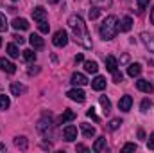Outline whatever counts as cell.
I'll return each mask as SVG.
<instances>
[{
  "label": "cell",
  "mask_w": 154,
  "mask_h": 153,
  "mask_svg": "<svg viewBox=\"0 0 154 153\" xmlns=\"http://www.w3.org/2000/svg\"><path fill=\"white\" fill-rule=\"evenodd\" d=\"M68 25L74 33V41L79 43L81 47H84V49H91V34H90L84 20L79 15H72L68 18Z\"/></svg>",
  "instance_id": "6da1fadb"
},
{
  "label": "cell",
  "mask_w": 154,
  "mask_h": 153,
  "mask_svg": "<svg viewBox=\"0 0 154 153\" xmlns=\"http://www.w3.org/2000/svg\"><path fill=\"white\" fill-rule=\"evenodd\" d=\"M99 33H100V38L102 40H113L115 38L116 34H118V20H116V16L109 15V16L100 24Z\"/></svg>",
  "instance_id": "7a4b0ae2"
},
{
  "label": "cell",
  "mask_w": 154,
  "mask_h": 153,
  "mask_svg": "<svg viewBox=\"0 0 154 153\" xmlns=\"http://www.w3.org/2000/svg\"><path fill=\"white\" fill-rule=\"evenodd\" d=\"M52 43H54L56 47H65V45L68 43V33H66L65 29L56 31V34H54V38H52Z\"/></svg>",
  "instance_id": "3957f363"
},
{
  "label": "cell",
  "mask_w": 154,
  "mask_h": 153,
  "mask_svg": "<svg viewBox=\"0 0 154 153\" xmlns=\"http://www.w3.org/2000/svg\"><path fill=\"white\" fill-rule=\"evenodd\" d=\"M63 137H65V141H68V142L75 141L77 139V128L74 126V124L65 126V128H63Z\"/></svg>",
  "instance_id": "277c9868"
},
{
  "label": "cell",
  "mask_w": 154,
  "mask_h": 153,
  "mask_svg": "<svg viewBox=\"0 0 154 153\" xmlns=\"http://www.w3.org/2000/svg\"><path fill=\"white\" fill-rule=\"evenodd\" d=\"M72 101H77V103H84V99H86V94L81 90V88H72V90H68V94H66Z\"/></svg>",
  "instance_id": "5b68a950"
},
{
  "label": "cell",
  "mask_w": 154,
  "mask_h": 153,
  "mask_svg": "<svg viewBox=\"0 0 154 153\" xmlns=\"http://www.w3.org/2000/svg\"><path fill=\"white\" fill-rule=\"evenodd\" d=\"M131 106H133V97H131V96H122L120 101H118V108H120L122 112H129Z\"/></svg>",
  "instance_id": "8992f818"
},
{
  "label": "cell",
  "mask_w": 154,
  "mask_h": 153,
  "mask_svg": "<svg viewBox=\"0 0 154 153\" xmlns=\"http://www.w3.org/2000/svg\"><path fill=\"white\" fill-rule=\"evenodd\" d=\"M0 70H4V72H7V74H14V72H16V65L11 63V61L5 60V58H0Z\"/></svg>",
  "instance_id": "52a82bcc"
},
{
  "label": "cell",
  "mask_w": 154,
  "mask_h": 153,
  "mask_svg": "<svg viewBox=\"0 0 154 153\" xmlns=\"http://www.w3.org/2000/svg\"><path fill=\"white\" fill-rule=\"evenodd\" d=\"M136 88H138L140 92H145V94H151L154 90L152 83L147 81V79H138V81H136Z\"/></svg>",
  "instance_id": "ba28073f"
},
{
  "label": "cell",
  "mask_w": 154,
  "mask_h": 153,
  "mask_svg": "<svg viewBox=\"0 0 154 153\" xmlns=\"http://www.w3.org/2000/svg\"><path fill=\"white\" fill-rule=\"evenodd\" d=\"M70 81H72V85L74 86H84L86 83H88V79L84 74H81V72H74L72 77H70Z\"/></svg>",
  "instance_id": "9c48e42d"
},
{
  "label": "cell",
  "mask_w": 154,
  "mask_h": 153,
  "mask_svg": "<svg viewBox=\"0 0 154 153\" xmlns=\"http://www.w3.org/2000/svg\"><path fill=\"white\" fill-rule=\"evenodd\" d=\"M131 27H133V18L131 16H124L118 24V31H122V33H129Z\"/></svg>",
  "instance_id": "30bf717a"
},
{
  "label": "cell",
  "mask_w": 154,
  "mask_h": 153,
  "mask_svg": "<svg viewBox=\"0 0 154 153\" xmlns=\"http://www.w3.org/2000/svg\"><path fill=\"white\" fill-rule=\"evenodd\" d=\"M91 88H93V90H97V92L104 90V88H106V77H104V76H97L93 81H91Z\"/></svg>",
  "instance_id": "8fae6325"
},
{
  "label": "cell",
  "mask_w": 154,
  "mask_h": 153,
  "mask_svg": "<svg viewBox=\"0 0 154 153\" xmlns=\"http://www.w3.org/2000/svg\"><path fill=\"white\" fill-rule=\"evenodd\" d=\"M11 25H13L16 31H27V29H29V22H27L25 18H14Z\"/></svg>",
  "instance_id": "7c38bea8"
},
{
  "label": "cell",
  "mask_w": 154,
  "mask_h": 153,
  "mask_svg": "<svg viewBox=\"0 0 154 153\" xmlns=\"http://www.w3.org/2000/svg\"><path fill=\"white\" fill-rule=\"evenodd\" d=\"M32 18H34L36 22H43V20H47V11H45L41 5L34 7V9H32Z\"/></svg>",
  "instance_id": "4fadbf2b"
},
{
  "label": "cell",
  "mask_w": 154,
  "mask_h": 153,
  "mask_svg": "<svg viewBox=\"0 0 154 153\" xmlns=\"http://www.w3.org/2000/svg\"><path fill=\"white\" fill-rule=\"evenodd\" d=\"M29 43H31L34 49H43V47H45V41H43V38H41L39 34H34V33L29 36Z\"/></svg>",
  "instance_id": "5bb4252c"
},
{
  "label": "cell",
  "mask_w": 154,
  "mask_h": 153,
  "mask_svg": "<svg viewBox=\"0 0 154 153\" xmlns=\"http://www.w3.org/2000/svg\"><path fill=\"white\" fill-rule=\"evenodd\" d=\"M142 41L145 43V47L149 49V52H154V36L149 33H142Z\"/></svg>",
  "instance_id": "9a60e30c"
},
{
  "label": "cell",
  "mask_w": 154,
  "mask_h": 153,
  "mask_svg": "<svg viewBox=\"0 0 154 153\" xmlns=\"http://www.w3.org/2000/svg\"><path fill=\"white\" fill-rule=\"evenodd\" d=\"M81 132H82V135H84L86 139H91V137L95 135V128H93L91 124H88V122H82V124H81Z\"/></svg>",
  "instance_id": "2e32d148"
},
{
  "label": "cell",
  "mask_w": 154,
  "mask_h": 153,
  "mask_svg": "<svg viewBox=\"0 0 154 153\" xmlns=\"http://www.w3.org/2000/svg\"><path fill=\"white\" fill-rule=\"evenodd\" d=\"M38 130L43 133V135H48V132L52 130V122H50V119L47 121V119H41L38 124Z\"/></svg>",
  "instance_id": "e0dca14e"
},
{
  "label": "cell",
  "mask_w": 154,
  "mask_h": 153,
  "mask_svg": "<svg viewBox=\"0 0 154 153\" xmlns=\"http://www.w3.org/2000/svg\"><path fill=\"white\" fill-rule=\"evenodd\" d=\"M75 119V112H72V110H65L61 117H59V124H66V122H70V121H74Z\"/></svg>",
  "instance_id": "ac0fdd59"
},
{
  "label": "cell",
  "mask_w": 154,
  "mask_h": 153,
  "mask_svg": "<svg viewBox=\"0 0 154 153\" xmlns=\"http://www.w3.org/2000/svg\"><path fill=\"white\" fill-rule=\"evenodd\" d=\"M140 72H142V65L140 63H131L127 67V76L136 77V76H140Z\"/></svg>",
  "instance_id": "d6986e66"
},
{
  "label": "cell",
  "mask_w": 154,
  "mask_h": 153,
  "mask_svg": "<svg viewBox=\"0 0 154 153\" xmlns=\"http://www.w3.org/2000/svg\"><path fill=\"white\" fill-rule=\"evenodd\" d=\"M106 69L113 74L115 70H118V63H116V58L115 56H108L106 58Z\"/></svg>",
  "instance_id": "ffe728a7"
},
{
  "label": "cell",
  "mask_w": 154,
  "mask_h": 153,
  "mask_svg": "<svg viewBox=\"0 0 154 153\" xmlns=\"http://www.w3.org/2000/svg\"><path fill=\"white\" fill-rule=\"evenodd\" d=\"M11 94L13 96H22V94H25V86L22 83H11Z\"/></svg>",
  "instance_id": "44dd1931"
},
{
  "label": "cell",
  "mask_w": 154,
  "mask_h": 153,
  "mask_svg": "<svg viewBox=\"0 0 154 153\" xmlns=\"http://www.w3.org/2000/svg\"><path fill=\"white\" fill-rule=\"evenodd\" d=\"M102 150H106V137H99L93 144V151L95 153H100Z\"/></svg>",
  "instance_id": "7402d4cb"
},
{
  "label": "cell",
  "mask_w": 154,
  "mask_h": 153,
  "mask_svg": "<svg viewBox=\"0 0 154 153\" xmlns=\"http://www.w3.org/2000/svg\"><path fill=\"white\" fill-rule=\"evenodd\" d=\"M84 70L86 72H90V74H95L97 70H99V65H97V61H84Z\"/></svg>",
  "instance_id": "603a6c76"
},
{
  "label": "cell",
  "mask_w": 154,
  "mask_h": 153,
  "mask_svg": "<svg viewBox=\"0 0 154 153\" xmlns=\"http://www.w3.org/2000/svg\"><path fill=\"white\" fill-rule=\"evenodd\" d=\"M5 50H7V54H9L11 58H18V56H20V50H18V47H16L14 43H7Z\"/></svg>",
  "instance_id": "cb8c5ba5"
},
{
  "label": "cell",
  "mask_w": 154,
  "mask_h": 153,
  "mask_svg": "<svg viewBox=\"0 0 154 153\" xmlns=\"http://www.w3.org/2000/svg\"><path fill=\"white\" fill-rule=\"evenodd\" d=\"M23 60H25L27 63H34V61H36V52H34L32 49L23 50Z\"/></svg>",
  "instance_id": "d4e9b609"
},
{
  "label": "cell",
  "mask_w": 154,
  "mask_h": 153,
  "mask_svg": "<svg viewBox=\"0 0 154 153\" xmlns=\"http://www.w3.org/2000/svg\"><path fill=\"white\" fill-rule=\"evenodd\" d=\"M99 101H100V106L104 108V114H109V110H111V101H109L106 96H100Z\"/></svg>",
  "instance_id": "484cf974"
},
{
  "label": "cell",
  "mask_w": 154,
  "mask_h": 153,
  "mask_svg": "<svg viewBox=\"0 0 154 153\" xmlns=\"http://www.w3.org/2000/svg\"><path fill=\"white\" fill-rule=\"evenodd\" d=\"M91 4L99 9H106V7H111L113 0H91Z\"/></svg>",
  "instance_id": "4316f807"
},
{
  "label": "cell",
  "mask_w": 154,
  "mask_h": 153,
  "mask_svg": "<svg viewBox=\"0 0 154 153\" xmlns=\"http://www.w3.org/2000/svg\"><path fill=\"white\" fill-rule=\"evenodd\" d=\"M14 146L20 148V150H25L27 148V139L25 137H14Z\"/></svg>",
  "instance_id": "83f0119b"
},
{
  "label": "cell",
  "mask_w": 154,
  "mask_h": 153,
  "mask_svg": "<svg viewBox=\"0 0 154 153\" xmlns=\"http://www.w3.org/2000/svg\"><path fill=\"white\" fill-rule=\"evenodd\" d=\"M9 105H11L9 97H7V96H4V94H0V110H7V108H9Z\"/></svg>",
  "instance_id": "f1b7e54d"
},
{
  "label": "cell",
  "mask_w": 154,
  "mask_h": 153,
  "mask_svg": "<svg viewBox=\"0 0 154 153\" xmlns=\"http://www.w3.org/2000/svg\"><path fill=\"white\" fill-rule=\"evenodd\" d=\"M86 115H88V117H90V119H93V121H95V122H99V121H100V119H99V115L95 114V108H93V106H91V108H88V110H86Z\"/></svg>",
  "instance_id": "f546056e"
},
{
  "label": "cell",
  "mask_w": 154,
  "mask_h": 153,
  "mask_svg": "<svg viewBox=\"0 0 154 153\" xmlns=\"http://www.w3.org/2000/svg\"><path fill=\"white\" fill-rule=\"evenodd\" d=\"M7 31V20H5V16L0 13V33H5Z\"/></svg>",
  "instance_id": "4dcf8cb0"
},
{
  "label": "cell",
  "mask_w": 154,
  "mask_h": 153,
  "mask_svg": "<svg viewBox=\"0 0 154 153\" xmlns=\"http://www.w3.org/2000/svg\"><path fill=\"white\" fill-rule=\"evenodd\" d=\"M38 27H39V33H48V29H50V25L47 24V20L38 22Z\"/></svg>",
  "instance_id": "1f68e13d"
},
{
  "label": "cell",
  "mask_w": 154,
  "mask_h": 153,
  "mask_svg": "<svg viewBox=\"0 0 154 153\" xmlns=\"http://www.w3.org/2000/svg\"><path fill=\"white\" fill-rule=\"evenodd\" d=\"M99 15H100V9H99V7H91V9H90V18H91V20H97Z\"/></svg>",
  "instance_id": "d6a6232c"
},
{
  "label": "cell",
  "mask_w": 154,
  "mask_h": 153,
  "mask_svg": "<svg viewBox=\"0 0 154 153\" xmlns=\"http://www.w3.org/2000/svg\"><path fill=\"white\" fill-rule=\"evenodd\" d=\"M151 106H152V103H151L149 99H143V101H142V105H140V108H142V112H147V110H149Z\"/></svg>",
  "instance_id": "836d02e7"
},
{
  "label": "cell",
  "mask_w": 154,
  "mask_h": 153,
  "mask_svg": "<svg viewBox=\"0 0 154 153\" xmlns=\"http://www.w3.org/2000/svg\"><path fill=\"white\" fill-rule=\"evenodd\" d=\"M122 151L127 153V151H136V144H133V142H127L124 148H122Z\"/></svg>",
  "instance_id": "e575fe53"
},
{
  "label": "cell",
  "mask_w": 154,
  "mask_h": 153,
  "mask_svg": "<svg viewBox=\"0 0 154 153\" xmlns=\"http://www.w3.org/2000/svg\"><path fill=\"white\" fill-rule=\"evenodd\" d=\"M136 2H138V11L142 13V11L149 5V2H151V0H136Z\"/></svg>",
  "instance_id": "d590c367"
},
{
  "label": "cell",
  "mask_w": 154,
  "mask_h": 153,
  "mask_svg": "<svg viewBox=\"0 0 154 153\" xmlns=\"http://www.w3.org/2000/svg\"><path fill=\"white\" fill-rule=\"evenodd\" d=\"M120 124H122V121H120V119H113V121L109 122V130H113V132H115Z\"/></svg>",
  "instance_id": "8d00e7d4"
},
{
  "label": "cell",
  "mask_w": 154,
  "mask_h": 153,
  "mask_svg": "<svg viewBox=\"0 0 154 153\" xmlns=\"http://www.w3.org/2000/svg\"><path fill=\"white\" fill-rule=\"evenodd\" d=\"M122 79H124V76H122V72H118V70H115V72H113V81H115V83H120Z\"/></svg>",
  "instance_id": "74e56055"
},
{
  "label": "cell",
  "mask_w": 154,
  "mask_h": 153,
  "mask_svg": "<svg viewBox=\"0 0 154 153\" xmlns=\"http://www.w3.org/2000/svg\"><path fill=\"white\" fill-rule=\"evenodd\" d=\"M147 146H149V150H154V132L151 133V137H149V142H147Z\"/></svg>",
  "instance_id": "f35d334b"
},
{
  "label": "cell",
  "mask_w": 154,
  "mask_h": 153,
  "mask_svg": "<svg viewBox=\"0 0 154 153\" xmlns=\"http://www.w3.org/2000/svg\"><path fill=\"white\" fill-rule=\"evenodd\" d=\"M13 38H14L16 43H20V45H22V43H25V38H23V36H20V34H14Z\"/></svg>",
  "instance_id": "ab89813d"
},
{
  "label": "cell",
  "mask_w": 154,
  "mask_h": 153,
  "mask_svg": "<svg viewBox=\"0 0 154 153\" xmlns=\"http://www.w3.org/2000/svg\"><path fill=\"white\" fill-rule=\"evenodd\" d=\"M77 151H88V148L84 144H77Z\"/></svg>",
  "instance_id": "60d3db41"
},
{
  "label": "cell",
  "mask_w": 154,
  "mask_h": 153,
  "mask_svg": "<svg viewBox=\"0 0 154 153\" xmlns=\"http://www.w3.org/2000/svg\"><path fill=\"white\" fill-rule=\"evenodd\" d=\"M82 61H84L82 54H77V56H75V63H82Z\"/></svg>",
  "instance_id": "b9f144b4"
},
{
  "label": "cell",
  "mask_w": 154,
  "mask_h": 153,
  "mask_svg": "<svg viewBox=\"0 0 154 153\" xmlns=\"http://www.w3.org/2000/svg\"><path fill=\"white\" fill-rule=\"evenodd\" d=\"M127 61H129V56H127V54H124V56L120 58V63H127Z\"/></svg>",
  "instance_id": "7bdbcfd3"
},
{
  "label": "cell",
  "mask_w": 154,
  "mask_h": 153,
  "mask_svg": "<svg viewBox=\"0 0 154 153\" xmlns=\"http://www.w3.org/2000/svg\"><path fill=\"white\" fill-rule=\"evenodd\" d=\"M138 139H145V133H143V130H138Z\"/></svg>",
  "instance_id": "ee69618b"
},
{
  "label": "cell",
  "mask_w": 154,
  "mask_h": 153,
  "mask_svg": "<svg viewBox=\"0 0 154 153\" xmlns=\"http://www.w3.org/2000/svg\"><path fill=\"white\" fill-rule=\"evenodd\" d=\"M151 24H154V7H152V11H151Z\"/></svg>",
  "instance_id": "f6af8a7d"
},
{
  "label": "cell",
  "mask_w": 154,
  "mask_h": 153,
  "mask_svg": "<svg viewBox=\"0 0 154 153\" xmlns=\"http://www.w3.org/2000/svg\"><path fill=\"white\" fill-rule=\"evenodd\" d=\"M48 2H50V4H57L59 0H48Z\"/></svg>",
  "instance_id": "bcb514c9"
},
{
  "label": "cell",
  "mask_w": 154,
  "mask_h": 153,
  "mask_svg": "<svg viewBox=\"0 0 154 153\" xmlns=\"http://www.w3.org/2000/svg\"><path fill=\"white\" fill-rule=\"evenodd\" d=\"M0 45H2V38H0Z\"/></svg>",
  "instance_id": "7dc6e473"
},
{
  "label": "cell",
  "mask_w": 154,
  "mask_h": 153,
  "mask_svg": "<svg viewBox=\"0 0 154 153\" xmlns=\"http://www.w3.org/2000/svg\"><path fill=\"white\" fill-rule=\"evenodd\" d=\"M13 2H16V0H13Z\"/></svg>",
  "instance_id": "c3c4849f"
}]
</instances>
